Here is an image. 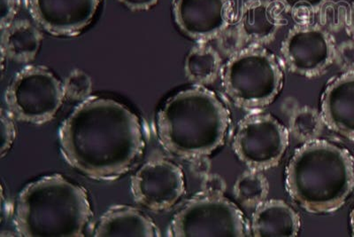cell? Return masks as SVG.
<instances>
[{"instance_id":"cell-1","label":"cell","mask_w":354,"mask_h":237,"mask_svg":"<svg viewBox=\"0 0 354 237\" xmlns=\"http://www.w3.org/2000/svg\"><path fill=\"white\" fill-rule=\"evenodd\" d=\"M58 135L66 162L95 181L122 178L145 152L140 119L111 98L82 102L62 123Z\"/></svg>"},{"instance_id":"cell-2","label":"cell","mask_w":354,"mask_h":237,"mask_svg":"<svg viewBox=\"0 0 354 237\" xmlns=\"http://www.w3.org/2000/svg\"><path fill=\"white\" fill-rule=\"evenodd\" d=\"M230 113L213 91L188 88L167 99L157 114V134L174 156L194 160L208 157L223 146Z\"/></svg>"},{"instance_id":"cell-3","label":"cell","mask_w":354,"mask_h":237,"mask_svg":"<svg viewBox=\"0 0 354 237\" xmlns=\"http://www.w3.org/2000/svg\"><path fill=\"white\" fill-rule=\"evenodd\" d=\"M286 188L294 203L308 213H334L354 191V157L326 140L304 143L288 163Z\"/></svg>"},{"instance_id":"cell-4","label":"cell","mask_w":354,"mask_h":237,"mask_svg":"<svg viewBox=\"0 0 354 237\" xmlns=\"http://www.w3.org/2000/svg\"><path fill=\"white\" fill-rule=\"evenodd\" d=\"M93 211L83 186L61 175L28 183L17 198L14 224L20 236L83 237Z\"/></svg>"},{"instance_id":"cell-5","label":"cell","mask_w":354,"mask_h":237,"mask_svg":"<svg viewBox=\"0 0 354 237\" xmlns=\"http://www.w3.org/2000/svg\"><path fill=\"white\" fill-rule=\"evenodd\" d=\"M221 75L227 96L245 109L271 105L283 89V69L264 46H245L227 60Z\"/></svg>"},{"instance_id":"cell-6","label":"cell","mask_w":354,"mask_h":237,"mask_svg":"<svg viewBox=\"0 0 354 237\" xmlns=\"http://www.w3.org/2000/svg\"><path fill=\"white\" fill-rule=\"evenodd\" d=\"M63 83L50 69L27 66L12 79L5 100L12 118L41 125L52 121L64 103Z\"/></svg>"},{"instance_id":"cell-7","label":"cell","mask_w":354,"mask_h":237,"mask_svg":"<svg viewBox=\"0 0 354 237\" xmlns=\"http://www.w3.org/2000/svg\"><path fill=\"white\" fill-rule=\"evenodd\" d=\"M251 227L233 202L202 194L192 198L174 216L169 236L175 237H245Z\"/></svg>"},{"instance_id":"cell-8","label":"cell","mask_w":354,"mask_h":237,"mask_svg":"<svg viewBox=\"0 0 354 237\" xmlns=\"http://www.w3.org/2000/svg\"><path fill=\"white\" fill-rule=\"evenodd\" d=\"M290 132L276 116L255 113L240 121L233 139L234 153L249 169L274 168L289 147Z\"/></svg>"},{"instance_id":"cell-9","label":"cell","mask_w":354,"mask_h":237,"mask_svg":"<svg viewBox=\"0 0 354 237\" xmlns=\"http://www.w3.org/2000/svg\"><path fill=\"white\" fill-rule=\"evenodd\" d=\"M337 45L320 24H299L290 28L281 53L292 73L306 78L321 77L335 62Z\"/></svg>"},{"instance_id":"cell-10","label":"cell","mask_w":354,"mask_h":237,"mask_svg":"<svg viewBox=\"0 0 354 237\" xmlns=\"http://www.w3.org/2000/svg\"><path fill=\"white\" fill-rule=\"evenodd\" d=\"M185 191L183 170L163 158L145 163L131 179L136 204L156 213L171 209L181 200Z\"/></svg>"},{"instance_id":"cell-11","label":"cell","mask_w":354,"mask_h":237,"mask_svg":"<svg viewBox=\"0 0 354 237\" xmlns=\"http://www.w3.org/2000/svg\"><path fill=\"white\" fill-rule=\"evenodd\" d=\"M34 20L56 37H75L90 26L102 0H28Z\"/></svg>"},{"instance_id":"cell-12","label":"cell","mask_w":354,"mask_h":237,"mask_svg":"<svg viewBox=\"0 0 354 237\" xmlns=\"http://www.w3.org/2000/svg\"><path fill=\"white\" fill-rule=\"evenodd\" d=\"M173 15L183 34L205 42L230 26L233 4L232 0H174Z\"/></svg>"},{"instance_id":"cell-13","label":"cell","mask_w":354,"mask_h":237,"mask_svg":"<svg viewBox=\"0 0 354 237\" xmlns=\"http://www.w3.org/2000/svg\"><path fill=\"white\" fill-rule=\"evenodd\" d=\"M321 113L330 130L354 141V71L328 82L321 98Z\"/></svg>"},{"instance_id":"cell-14","label":"cell","mask_w":354,"mask_h":237,"mask_svg":"<svg viewBox=\"0 0 354 237\" xmlns=\"http://www.w3.org/2000/svg\"><path fill=\"white\" fill-rule=\"evenodd\" d=\"M282 8L271 0H248L236 26L248 46H263L276 39L283 25Z\"/></svg>"},{"instance_id":"cell-15","label":"cell","mask_w":354,"mask_h":237,"mask_svg":"<svg viewBox=\"0 0 354 237\" xmlns=\"http://www.w3.org/2000/svg\"><path fill=\"white\" fill-rule=\"evenodd\" d=\"M96 237H156L160 233L148 215L131 205H113L95 226Z\"/></svg>"},{"instance_id":"cell-16","label":"cell","mask_w":354,"mask_h":237,"mask_svg":"<svg viewBox=\"0 0 354 237\" xmlns=\"http://www.w3.org/2000/svg\"><path fill=\"white\" fill-rule=\"evenodd\" d=\"M251 234L255 237H295L301 221L298 213L282 199H271L255 208Z\"/></svg>"},{"instance_id":"cell-17","label":"cell","mask_w":354,"mask_h":237,"mask_svg":"<svg viewBox=\"0 0 354 237\" xmlns=\"http://www.w3.org/2000/svg\"><path fill=\"white\" fill-rule=\"evenodd\" d=\"M43 35L36 24L21 19L1 28L2 55L15 62L34 61L42 46Z\"/></svg>"},{"instance_id":"cell-18","label":"cell","mask_w":354,"mask_h":237,"mask_svg":"<svg viewBox=\"0 0 354 237\" xmlns=\"http://www.w3.org/2000/svg\"><path fill=\"white\" fill-rule=\"evenodd\" d=\"M223 71L220 53L213 46L202 43L192 47L185 61L186 78L198 87H205L216 80Z\"/></svg>"},{"instance_id":"cell-19","label":"cell","mask_w":354,"mask_h":237,"mask_svg":"<svg viewBox=\"0 0 354 237\" xmlns=\"http://www.w3.org/2000/svg\"><path fill=\"white\" fill-rule=\"evenodd\" d=\"M233 191L242 207L256 208L267 199L270 183L261 170L249 169L236 179Z\"/></svg>"},{"instance_id":"cell-20","label":"cell","mask_w":354,"mask_h":237,"mask_svg":"<svg viewBox=\"0 0 354 237\" xmlns=\"http://www.w3.org/2000/svg\"><path fill=\"white\" fill-rule=\"evenodd\" d=\"M321 112L310 106H303L293 112L290 119V132L299 142L317 140L324 128Z\"/></svg>"},{"instance_id":"cell-21","label":"cell","mask_w":354,"mask_h":237,"mask_svg":"<svg viewBox=\"0 0 354 237\" xmlns=\"http://www.w3.org/2000/svg\"><path fill=\"white\" fill-rule=\"evenodd\" d=\"M63 83L66 99L74 102H84L93 93V80L83 69H74L66 76Z\"/></svg>"},{"instance_id":"cell-22","label":"cell","mask_w":354,"mask_h":237,"mask_svg":"<svg viewBox=\"0 0 354 237\" xmlns=\"http://www.w3.org/2000/svg\"><path fill=\"white\" fill-rule=\"evenodd\" d=\"M348 11L343 6L328 1L318 12L319 24L328 31H337L346 26Z\"/></svg>"},{"instance_id":"cell-23","label":"cell","mask_w":354,"mask_h":237,"mask_svg":"<svg viewBox=\"0 0 354 237\" xmlns=\"http://www.w3.org/2000/svg\"><path fill=\"white\" fill-rule=\"evenodd\" d=\"M287 12L295 17L308 18L317 15L330 0H274Z\"/></svg>"},{"instance_id":"cell-24","label":"cell","mask_w":354,"mask_h":237,"mask_svg":"<svg viewBox=\"0 0 354 237\" xmlns=\"http://www.w3.org/2000/svg\"><path fill=\"white\" fill-rule=\"evenodd\" d=\"M218 47L223 55L230 58L245 49L246 44L239 28L227 27L217 37Z\"/></svg>"},{"instance_id":"cell-25","label":"cell","mask_w":354,"mask_h":237,"mask_svg":"<svg viewBox=\"0 0 354 237\" xmlns=\"http://www.w3.org/2000/svg\"><path fill=\"white\" fill-rule=\"evenodd\" d=\"M15 119L12 118L8 110L2 109L1 110V134H2V146L1 156L4 157L6 154L11 150L12 144L17 137V128L14 122Z\"/></svg>"},{"instance_id":"cell-26","label":"cell","mask_w":354,"mask_h":237,"mask_svg":"<svg viewBox=\"0 0 354 237\" xmlns=\"http://www.w3.org/2000/svg\"><path fill=\"white\" fill-rule=\"evenodd\" d=\"M335 62L344 72L354 71V40H346L337 46Z\"/></svg>"},{"instance_id":"cell-27","label":"cell","mask_w":354,"mask_h":237,"mask_svg":"<svg viewBox=\"0 0 354 237\" xmlns=\"http://www.w3.org/2000/svg\"><path fill=\"white\" fill-rule=\"evenodd\" d=\"M227 183L223 176L217 173H208L202 184V194L209 197H221L226 192Z\"/></svg>"},{"instance_id":"cell-28","label":"cell","mask_w":354,"mask_h":237,"mask_svg":"<svg viewBox=\"0 0 354 237\" xmlns=\"http://www.w3.org/2000/svg\"><path fill=\"white\" fill-rule=\"evenodd\" d=\"M19 8H20V0H1V8H0L1 28L8 26L15 20Z\"/></svg>"},{"instance_id":"cell-29","label":"cell","mask_w":354,"mask_h":237,"mask_svg":"<svg viewBox=\"0 0 354 237\" xmlns=\"http://www.w3.org/2000/svg\"><path fill=\"white\" fill-rule=\"evenodd\" d=\"M132 11H145L153 8L160 0H117Z\"/></svg>"},{"instance_id":"cell-30","label":"cell","mask_w":354,"mask_h":237,"mask_svg":"<svg viewBox=\"0 0 354 237\" xmlns=\"http://www.w3.org/2000/svg\"><path fill=\"white\" fill-rule=\"evenodd\" d=\"M346 30L351 39L354 40V0L351 4L348 14H347Z\"/></svg>"},{"instance_id":"cell-31","label":"cell","mask_w":354,"mask_h":237,"mask_svg":"<svg viewBox=\"0 0 354 237\" xmlns=\"http://www.w3.org/2000/svg\"><path fill=\"white\" fill-rule=\"evenodd\" d=\"M350 226L351 229H352L353 236H354V208L350 213Z\"/></svg>"}]
</instances>
